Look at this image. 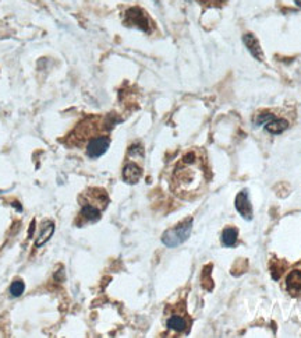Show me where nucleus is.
I'll use <instances>...</instances> for the list:
<instances>
[{"label":"nucleus","mask_w":301,"mask_h":338,"mask_svg":"<svg viewBox=\"0 0 301 338\" xmlns=\"http://www.w3.org/2000/svg\"><path fill=\"white\" fill-rule=\"evenodd\" d=\"M207 182V168L203 158L195 152H188L176 165L170 186L176 196L181 199H192L204 192Z\"/></svg>","instance_id":"obj_1"},{"label":"nucleus","mask_w":301,"mask_h":338,"mask_svg":"<svg viewBox=\"0 0 301 338\" xmlns=\"http://www.w3.org/2000/svg\"><path fill=\"white\" fill-rule=\"evenodd\" d=\"M192 229V220L188 218L184 222L179 224L177 227L172 228L169 231H166L162 236V242H163L168 248H176L179 244L184 243Z\"/></svg>","instance_id":"obj_2"},{"label":"nucleus","mask_w":301,"mask_h":338,"mask_svg":"<svg viewBox=\"0 0 301 338\" xmlns=\"http://www.w3.org/2000/svg\"><path fill=\"white\" fill-rule=\"evenodd\" d=\"M124 22H126L127 25L138 28V29H141L144 33H148L149 31L148 17L145 16V13L141 9H138V7H132V9L126 11Z\"/></svg>","instance_id":"obj_3"},{"label":"nucleus","mask_w":301,"mask_h":338,"mask_svg":"<svg viewBox=\"0 0 301 338\" xmlns=\"http://www.w3.org/2000/svg\"><path fill=\"white\" fill-rule=\"evenodd\" d=\"M110 145L109 137H95L92 139L87 145V156L89 158H99L101 156H104L105 152L108 151Z\"/></svg>","instance_id":"obj_4"},{"label":"nucleus","mask_w":301,"mask_h":338,"mask_svg":"<svg viewBox=\"0 0 301 338\" xmlns=\"http://www.w3.org/2000/svg\"><path fill=\"white\" fill-rule=\"evenodd\" d=\"M236 210L239 211L244 220H248L251 221L252 220V205L250 203V199H248V192L247 190H241L240 193L236 196Z\"/></svg>","instance_id":"obj_5"},{"label":"nucleus","mask_w":301,"mask_h":338,"mask_svg":"<svg viewBox=\"0 0 301 338\" xmlns=\"http://www.w3.org/2000/svg\"><path fill=\"white\" fill-rule=\"evenodd\" d=\"M101 207H98L96 204H93V203H84L82 201V208L81 212H80V216L85 222H96L98 220H101Z\"/></svg>","instance_id":"obj_6"},{"label":"nucleus","mask_w":301,"mask_h":338,"mask_svg":"<svg viewBox=\"0 0 301 338\" xmlns=\"http://www.w3.org/2000/svg\"><path fill=\"white\" fill-rule=\"evenodd\" d=\"M243 41H244V45L247 46V49L251 52V55L254 56L255 59L262 60L263 53H262V50H261V46H259L258 39L255 38L252 34H246V35L243 37Z\"/></svg>","instance_id":"obj_7"},{"label":"nucleus","mask_w":301,"mask_h":338,"mask_svg":"<svg viewBox=\"0 0 301 338\" xmlns=\"http://www.w3.org/2000/svg\"><path fill=\"white\" fill-rule=\"evenodd\" d=\"M143 175V169L138 167L137 164L130 162L127 164L124 169H123V177L127 183H137L138 179Z\"/></svg>","instance_id":"obj_8"},{"label":"nucleus","mask_w":301,"mask_h":338,"mask_svg":"<svg viewBox=\"0 0 301 338\" xmlns=\"http://www.w3.org/2000/svg\"><path fill=\"white\" fill-rule=\"evenodd\" d=\"M286 287L291 295H301V271H293L286 280Z\"/></svg>","instance_id":"obj_9"},{"label":"nucleus","mask_w":301,"mask_h":338,"mask_svg":"<svg viewBox=\"0 0 301 338\" xmlns=\"http://www.w3.org/2000/svg\"><path fill=\"white\" fill-rule=\"evenodd\" d=\"M168 327L170 330H173L176 333H184L188 327V324H187V320L184 317L179 316V315H173V316H170L168 319Z\"/></svg>","instance_id":"obj_10"},{"label":"nucleus","mask_w":301,"mask_h":338,"mask_svg":"<svg viewBox=\"0 0 301 338\" xmlns=\"http://www.w3.org/2000/svg\"><path fill=\"white\" fill-rule=\"evenodd\" d=\"M289 128V123L285 119H272L271 122L265 125V130L271 134H280Z\"/></svg>","instance_id":"obj_11"},{"label":"nucleus","mask_w":301,"mask_h":338,"mask_svg":"<svg viewBox=\"0 0 301 338\" xmlns=\"http://www.w3.org/2000/svg\"><path fill=\"white\" fill-rule=\"evenodd\" d=\"M55 232V224H52V222H45V225L41 229V233H39L38 239H37V242H35V246L37 248H41L42 244H45L50 238H52V235Z\"/></svg>","instance_id":"obj_12"},{"label":"nucleus","mask_w":301,"mask_h":338,"mask_svg":"<svg viewBox=\"0 0 301 338\" xmlns=\"http://www.w3.org/2000/svg\"><path fill=\"white\" fill-rule=\"evenodd\" d=\"M236 242H237V229L235 228L225 229L222 233V243L227 248H231V246H235Z\"/></svg>","instance_id":"obj_13"},{"label":"nucleus","mask_w":301,"mask_h":338,"mask_svg":"<svg viewBox=\"0 0 301 338\" xmlns=\"http://www.w3.org/2000/svg\"><path fill=\"white\" fill-rule=\"evenodd\" d=\"M24 291H25V284L22 283L21 280H16V281H13L10 285V288H9V292L13 298H20L22 294H24Z\"/></svg>","instance_id":"obj_14"},{"label":"nucleus","mask_w":301,"mask_h":338,"mask_svg":"<svg viewBox=\"0 0 301 338\" xmlns=\"http://www.w3.org/2000/svg\"><path fill=\"white\" fill-rule=\"evenodd\" d=\"M272 119H275V116L272 115V113H269V112H263V113H261V115L257 117V125L258 126H265V125L271 122Z\"/></svg>","instance_id":"obj_15"},{"label":"nucleus","mask_w":301,"mask_h":338,"mask_svg":"<svg viewBox=\"0 0 301 338\" xmlns=\"http://www.w3.org/2000/svg\"><path fill=\"white\" fill-rule=\"evenodd\" d=\"M296 2V5L298 6V7H301V0H294Z\"/></svg>","instance_id":"obj_16"}]
</instances>
